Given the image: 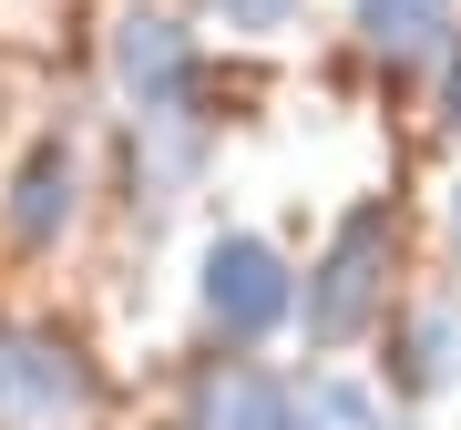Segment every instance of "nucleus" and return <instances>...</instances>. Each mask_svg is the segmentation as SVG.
Segmentation results:
<instances>
[{"mask_svg": "<svg viewBox=\"0 0 461 430\" xmlns=\"http://www.w3.org/2000/svg\"><path fill=\"white\" fill-rule=\"evenodd\" d=\"M390 256H400V215L390 205H348L329 256L308 266V298H297V318H308L318 348H348L379 318V298H390Z\"/></svg>", "mask_w": 461, "mask_h": 430, "instance_id": "1", "label": "nucleus"}, {"mask_svg": "<svg viewBox=\"0 0 461 430\" xmlns=\"http://www.w3.org/2000/svg\"><path fill=\"white\" fill-rule=\"evenodd\" d=\"M205 318H215V338H236V348H257L267 328H287L297 318L287 256L267 246V236H215L205 246Z\"/></svg>", "mask_w": 461, "mask_h": 430, "instance_id": "2", "label": "nucleus"}, {"mask_svg": "<svg viewBox=\"0 0 461 430\" xmlns=\"http://www.w3.org/2000/svg\"><path fill=\"white\" fill-rule=\"evenodd\" d=\"M0 410H11V420H83L93 410L83 348L51 338V328H11V338H0Z\"/></svg>", "mask_w": 461, "mask_h": 430, "instance_id": "3", "label": "nucleus"}, {"mask_svg": "<svg viewBox=\"0 0 461 430\" xmlns=\"http://www.w3.org/2000/svg\"><path fill=\"white\" fill-rule=\"evenodd\" d=\"M113 72H123V93H133V113H144V123L195 103V41H185L175 21H154V11H133V21H123Z\"/></svg>", "mask_w": 461, "mask_h": 430, "instance_id": "4", "label": "nucleus"}, {"mask_svg": "<svg viewBox=\"0 0 461 430\" xmlns=\"http://www.w3.org/2000/svg\"><path fill=\"white\" fill-rule=\"evenodd\" d=\"M348 31H359L390 72H411V62H441L461 41V21H451V0H348Z\"/></svg>", "mask_w": 461, "mask_h": 430, "instance_id": "5", "label": "nucleus"}, {"mask_svg": "<svg viewBox=\"0 0 461 430\" xmlns=\"http://www.w3.org/2000/svg\"><path fill=\"white\" fill-rule=\"evenodd\" d=\"M390 380L411 390V399H441V390H461V298H430V308H411V328L390 338Z\"/></svg>", "mask_w": 461, "mask_h": 430, "instance_id": "6", "label": "nucleus"}, {"mask_svg": "<svg viewBox=\"0 0 461 430\" xmlns=\"http://www.w3.org/2000/svg\"><path fill=\"white\" fill-rule=\"evenodd\" d=\"M287 410H297V390H277L247 359H226L205 380V399H195V430H287Z\"/></svg>", "mask_w": 461, "mask_h": 430, "instance_id": "7", "label": "nucleus"}, {"mask_svg": "<svg viewBox=\"0 0 461 430\" xmlns=\"http://www.w3.org/2000/svg\"><path fill=\"white\" fill-rule=\"evenodd\" d=\"M72 184H83V175H72L62 144H41L32 165H21V184H11V236H21V246H51V236L72 226Z\"/></svg>", "mask_w": 461, "mask_h": 430, "instance_id": "8", "label": "nucleus"}, {"mask_svg": "<svg viewBox=\"0 0 461 430\" xmlns=\"http://www.w3.org/2000/svg\"><path fill=\"white\" fill-rule=\"evenodd\" d=\"M287 430H390V420H379L369 390H348V380H308V390H297V410H287Z\"/></svg>", "mask_w": 461, "mask_h": 430, "instance_id": "9", "label": "nucleus"}, {"mask_svg": "<svg viewBox=\"0 0 461 430\" xmlns=\"http://www.w3.org/2000/svg\"><path fill=\"white\" fill-rule=\"evenodd\" d=\"M215 11H226V31H287L297 0H215Z\"/></svg>", "mask_w": 461, "mask_h": 430, "instance_id": "10", "label": "nucleus"}, {"mask_svg": "<svg viewBox=\"0 0 461 430\" xmlns=\"http://www.w3.org/2000/svg\"><path fill=\"white\" fill-rule=\"evenodd\" d=\"M441 123H451V133H461V41H451V51H441Z\"/></svg>", "mask_w": 461, "mask_h": 430, "instance_id": "11", "label": "nucleus"}, {"mask_svg": "<svg viewBox=\"0 0 461 430\" xmlns=\"http://www.w3.org/2000/svg\"><path fill=\"white\" fill-rule=\"evenodd\" d=\"M451 246H461V195H451Z\"/></svg>", "mask_w": 461, "mask_h": 430, "instance_id": "12", "label": "nucleus"}]
</instances>
